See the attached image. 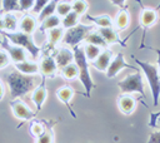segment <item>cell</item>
<instances>
[{"label": "cell", "instance_id": "6da1fadb", "mask_svg": "<svg viewBox=\"0 0 160 143\" xmlns=\"http://www.w3.org/2000/svg\"><path fill=\"white\" fill-rule=\"evenodd\" d=\"M5 80L10 88V95L12 100L26 95L35 88V77L21 74L18 70L6 74Z\"/></svg>", "mask_w": 160, "mask_h": 143}, {"label": "cell", "instance_id": "7a4b0ae2", "mask_svg": "<svg viewBox=\"0 0 160 143\" xmlns=\"http://www.w3.org/2000/svg\"><path fill=\"white\" fill-rule=\"evenodd\" d=\"M72 53H74V61H75V64L78 65V69H79L78 78L81 82V84L84 85V88H85L86 97H90L91 95V90L95 88V84H94V82L91 79V75H90L89 61L85 58L82 46H79V45L74 46L72 48Z\"/></svg>", "mask_w": 160, "mask_h": 143}, {"label": "cell", "instance_id": "3957f363", "mask_svg": "<svg viewBox=\"0 0 160 143\" xmlns=\"http://www.w3.org/2000/svg\"><path fill=\"white\" fill-rule=\"evenodd\" d=\"M135 61L140 66V69L142 70V73L145 74L146 80H148V84H149L150 90H151V94H152L154 107H158L159 105V94H160L159 66H158V64L142 61V60H139V59H135Z\"/></svg>", "mask_w": 160, "mask_h": 143}, {"label": "cell", "instance_id": "277c9868", "mask_svg": "<svg viewBox=\"0 0 160 143\" xmlns=\"http://www.w3.org/2000/svg\"><path fill=\"white\" fill-rule=\"evenodd\" d=\"M0 34L4 38H6L11 44L24 48L26 51L30 53V55L32 58H38V55L41 51V49L35 44V41L30 34H26L22 31H12L11 33V31H5V30H0Z\"/></svg>", "mask_w": 160, "mask_h": 143}, {"label": "cell", "instance_id": "5b68a950", "mask_svg": "<svg viewBox=\"0 0 160 143\" xmlns=\"http://www.w3.org/2000/svg\"><path fill=\"white\" fill-rule=\"evenodd\" d=\"M92 29H94L92 25H85V24H78V25H75L74 28L68 29V30L64 33L62 38H61L64 45L71 46V48L79 45V44L85 39V36H86L89 33L92 31Z\"/></svg>", "mask_w": 160, "mask_h": 143}, {"label": "cell", "instance_id": "8992f818", "mask_svg": "<svg viewBox=\"0 0 160 143\" xmlns=\"http://www.w3.org/2000/svg\"><path fill=\"white\" fill-rule=\"evenodd\" d=\"M118 87L122 94L140 93L144 97V80L140 70L134 74H129L122 80L118 82Z\"/></svg>", "mask_w": 160, "mask_h": 143}, {"label": "cell", "instance_id": "52a82bcc", "mask_svg": "<svg viewBox=\"0 0 160 143\" xmlns=\"http://www.w3.org/2000/svg\"><path fill=\"white\" fill-rule=\"evenodd\" d=\"M124 68H130V69H134L135 72H139V69H138L136 66L130 65V64H128V63L125 61V58H124V54H122V53H119L115 58L111 59V61H110L108 69L105 70L106 77H108V78H115Z\"/></svg>", "mask_w": 160, "mask_h": 143}, {"label": "cell", "instance_id": "ba28073f", "mask_svg": "<svg viewBox=\"0 0 160 143\" xmlns=\"http://www.w3.org/2000/svg\"><path fill=\"white\" fill-rule=\"evenodd\" d=\"M0 45L1 48L6 51V54L9 55L10 60H12V63H19V61H24L26 60V50L21 46L14 45L11 44L6 38L2 36V40H0Z\"/></svg>", "mask_w": 160, "mask_h": 143}, {"label": "cell", "instance_id": "9c48e42d", "mask_svg": "<svg viewBox=\"0 0 160 143\" xmlns=\"http://www.w3.org/2000/svg\"><path fill=\"white\" fill-rule=\"evenodd\" d=\"M10 107H11V110H12V114L20 119V120H29L31 118L35 117L36 112H32L24 102L21 100H10Z\"/></svg>", "mask_w": 160, "mask_h": 143}, {"label": "cell", "instance_id": "30bf717a", "mask_svg": "<svg viewBox=\"0 0 160 143\" xmlns=\"http://www.w3.org/2000/svg\"><path fill=\"white\" fill-rule=\"evenodd\" d=\"M39 70L42 73L44 77L54 78L56 75V70H58V66H56V63H55L54 56L45 55L40 60V63H39Z\"/></svg>", "mask_w": 160, "mask_h": 143}, {"label": "cell", "instance_id": "8fae6325", "mask_svg": "<svg viewBox=\"0 0 160 143\" xmlns=\"http://www.w3.org/2000/svg\"><path fill=\"white\" fill-rule=\"evenodd\" d=\"M54 59H55L58 69H62L65 65H68L71 61H74V53H72L71 49H69L66 46H62V48H60L58 50V53H56Z\"/></svg>", "mask_w": 160, "mask_h": 143}, {"label": "cell", "instance_id": "7c38bea8", "mask_svg": "<svg viewBox=\"0 0 160 143\" xmlns=\"http://www.w3.org/2000/svg\"><path fill=\"white\" fill-rule=\"evenodd\" d=\"M111 59H112V51L109 49H105L98 55V58L95 60H92L90 63H91V66H94L95 69H98L100 72H105L108 69Z\"/></svg>", "mask_w": 160, "mask_h": 143}, {"label": "cell", "instance_id": "4fadbf2b", "mask_svg": "<svg viewBox=\"0 0 160 143\" xmlns=\"http://www.w3.org/2000/svg\"><path fill=\"white\" fill-rule=\"evenodd\" d=\"M136 100L130 94H121L118 98V108L124 114H131L135 110Z\"/></svg>", "mask_w": 160, "mask_h": 143}, {"label": "cell", "instance_id": "5bb4252c", "mask_svg": "<svg viewBox=\"0 0 160 143\" xmlns=\"http://www.w3.org/2000/svg\"><path fill=\"white\" fill-rule=\"evenodd\" d=\"M15 69L25 75H35L38 74L39 70V64L36 61H29V60H24V61H19V63H14Z\"/></svg>", "mask_w": 160, "mask_h": 143}, {"label": "cell", "instance_id": "9a60e30c", "mask_svg": "<svg viewBox=\"0 0 160 143\" xmlns=\"http://www.w3.org/2000/svg\"><path fill=\"white\" fill-rule=\"evenodd\" d=\"M46 97H48V92H46V88H45V84L41 83L39 87L34 88L32 89V94H31V100L34 102V104L36 105V110L39 112L44 104V102L46 100Z\"/></svg>", "mask_w": 160, "mask_h": 143}, {"label": "cell", "instance_id": "2e32d148", "mask_svg": "<svg viewBox=\"0 0 160 143\" xmlns=\"http://www.w3.org/2000/svg\"><path fill=\"white\" fill-rule=\"evenodd\" d=\"M96 31L101 35V38L106 41L108 45L109 44H116V43L118 44H121V41H120V39H119V36H118V34H116V31H115V29L112 26L99 28Z\"/></svg>", "mask_w": 160, "mask_h": 143}, {"label": "cell", "instance_id": "e0dca14e", "mask_svg": "<svg viewBox=\"0 0 160 143\" xmlns=\"http://www.w3.org/2000/svg\"><path fill=\"white\" fill-rule=\"evenodd\" d=\"M36 19L31 15H24L21 18V20L19 21V29L20 31L22 33H26V34H32L36 29Z\"/></svg>", "mask_w": 160, "mask_h": 143}, {"label": "cell", "instance_id": "ac0fdd59", "mask_svg": "<svg viewBox=\"0 0 160 143\" xmlns=\"http://www.w3.org/2000/svg\"><path fill=\"white\" fill-rule=\"evenodd\" d=\"M156 11L152 9H145L142 10L141 15H140V24L145 28H150L156 23Z\"/></svg>", "mask_w": 160, "mask_h": 143}, {"label": "cell", "instance_id": "d6986e66", "mask_svg": "<svg viewBox=\"0 0 160 143\" xmlns=\"http://www.w3.org/2000/svg\"><path fill=\"white\" fill-rule=\"evenodd\" d=\"M64 29L61 28V26H56V28H54V29H50V30H48V44H49V48H54L60 40H61V38H62V35H64Z\"/></svg>", "mask_w": 160, "mask_h": 143}, {"label": "cell", "instance_id": "ffe728a7", "mask_svg": "<svg viewBox=\"0 0 160 143\" xmlns=\"http://www.w3.org/2000/svg\"><path fill=\"white\" fill-rule=\"evenodd\" d=\"M84 41H85L86 44H92V45L100 46L101 49H102V48H104V49H105V48H108L106 41L101 38V35H100L98 31H91V33H89V34L85 36Z\"/></svg>", "mask_w": 160, "mask_h": 143}, {"label": "cell", "instance_id": "44dd1931", "mask_svg": "<svg viewBox=\"0 0 160 143\" xmlns=\"http://www.w3.org/2000/svg\"><path fill=\"white\" fill-rule=\"evenodd\" d=\"M4 20V30L8 31H16V29L19 28V21L16 19V16L11 13H5V15L2 16Z\"/></svg>", "mask_w": 160, "mask_h": 143}, {"label": "cell", "instance_id": "7402d4cb", "mask_svg": "<svg viewBox=\"0 0 160 143\" xmlns=\"http://www.w3.org/2000/svg\"><path fill=\"white\" fill-rule=\"evenodd\" d=\"M60 24H61V18L54 14V15H51V16H49V18H46L41 21L40 30H42V31L44 30H50V29H54L56 26H60Z\"/></svg>", "mask_w": 160, "mask_h": 143}, {"label": "cell", "instance_id": "603a6c76", "mask_svg": "<svg viewBox=\"0 0 160 143\" xmlns=\"http://www.w3.org/2000/svg\"><path fill=\"white\" fill-rule=\"evenodd\" d=\"M82 50H84V54H85V58L88 61H92L98 58V55L101 53V48L100 46H96V45H92V44H85L82 46Z\"/></svg>", "mask_w": 160, "mask_h": 143}, {"label": "cell", "instance_id": "cb8c5ba5", "mask_svg": "<svg viewBox=\"0 0 160 143\" xmlns=\"http://www.w3.org/2000/svg\"><path fill=\"white\" fill-rule=\"evenodd\" d=\"M60 70H61L62 77H64L65 79H68V80L75 79V78H78V75H79V69H78V65L75 64V61H71L70 64L65 65V66H64L62 69H60Z\"/></svg>", "mask_w": 160, "mask_h": 143}, {"label": "cell", "instance_id": "d4e9b609", "mask_svg": "<svg viewBox=\"0 0 160 143\" xmlns=\"http://www.w3.org/2000/svg\"><path fill=\"white\" fill-rule=\"evenodd\" d=\"M58 1H59V0H50V1H49V3L42 8V10L38 14V19H39V21H42L44 19H46V18H49V16L54 15Z\"/></svg>", "mask_w": 160, "mask_h": 143}, {"label": "cell", "instance_id": "484cf974", "mask_svg": "<svg viewBox=\"0 0 160 143\" xmlns=\"http://www.w3.org/2000/svg\"><path fill=\"white\" fill-rule=\"evenodd\" d=\"M112 23L115 24V26H116L118 30H124V29H126V26L129 25V14H128V11L120 10V11L116 14V18H115V20H114Z\"/></svg>", "mask_w": 160, "mask_h": 143}, {"label": "cell", "instance_id": "4316f807", "mask_svg": "<svg viewBox=\"0 0 160 143\" xmlns=\"http://www.w3.org/2000/svg\"><path fill=\"white\" fill-rule=\"evenodd\" d=\"M74 95V89L70 87H60L56 90V97L60 102H62L64 104H69V100L72 98Z\"/></svg>", "mask_w": 160, "mask_h": 143}, {"label": "cell", "instance_id": "83f0119b", "mask_svg": "<svg viewBox=\"0 0 160 143\" xmlns=\"http://www.w3.org/2000/svg\"><path fill=\"white\" fill-rule=\"evenodd\" d=\"M78 24H79V15L76 13H74L72 10L68 15H65L61 20V28L62 29H70Z\"/></svg>", "mask_w": 160, "mask_h": 143}, {"label": "cell", "instance_id": "f1b7e54d", "mask_svg": "<svg viewBox=\"0 0 160 143\" xmlns=\"http://www.w3.org/2000/svg\"><path fill=\"white\" fill-rule=\"evenodd\" d=\"M88 18L99 28H108V26H112V20L109 15H100V16H90L88 15Z\"/></svg>", "mask_w": 160, "mask_h": 143}, {"label": "cell", "instance_id": "f546056e", "mask_svg": "<svg viewBox=\"0 0 160 143\" xmlns=\"http://www.w3.org/2000/svg\"><path fill=\"white\" fill-rule=\"evenodd\" d=\"M71 11V4L65 1V0H59L58 4H56V8H55V13L60 18H64L65 15H68L69 13Z\"/></svg>", "mask_w": 160, "mask_h": 143}, {"label": "cell", "instance_id": "4dcf8cb0", "mask_svg": "<svg viewBox=\"0 0 160 143\" xmlns=\"http://www.w3.org/2000/svg\"><path fill=\"white\" fill-rule=\"evenodd\" d=\"M71 10L76 13L79 16H81L88 10V3L85 0H74L71 4Z\"/></svg>", "mask_w": 160, "mask_h": 143}, {"label": "cell", "instance_id": "1f68e13d", "mask_svg": "<svg viewBox=\"0 0 160 143\" xmlns=\"http://www.w3.org/2000/svg\"><path fill=\"white\" fill-rule=\"evenodd\" d=\"M2 13H11V11H19V1L18 0H2L1 5Z\"/></svg>", "mask_w": 160, "mask_h": 143}, {"label": "cell", "instance_id": "d6a6232c", "mask_svg": "<svg viewBox=\"0 0 160 143\" xmlns=\"http://www.w3.org/2000/svg\"><path fill=\"white\" fill-rule=\"evenodd\" d=\"M54 140V135L51 130H44L41 135L38 137L36 143H52Z\"/></svg>", "mask_w": 160, "mask_h": 143}, {"label": "cell", "instance_id": "836d02e7", "mask_svg": "<svg viewBox=\"0 0 160 143\" xmlns=\"http://www.w3.org/2000/svg\"><path fill=\"white\" fill-rule=\"evenodd\" d=\"M49 1H50V0H35V1H34V6H32V13L38 15V14L42 10V8H44Z\"/></svg>", "mask_w": 160, "mask_h": 143}, {"label": "cell", "instance_id": "e575fe53", "mask_svg": "<svg viewBox=\"0 0 160 143\" xmlns=\"http://www.w3.org/2000/svg\"><path fill=\"white\" fill-rule=\"evenodd\" d=\"M42 132H44V127H42L41 123H34V124L30 127V133H31L32 135H35V137L41 135Z\"/></svg>", "mask_w": 160, "mask_h": 143}, {"label": "cell", "instance_id": "d590c367", "mask_svg": "<svg viewBox=\"0 0 160 143\" xmlns=\"http://www.w3.org/2000/svg\"><path fill=\"white\" fill-rule=\"evenodd\" d=\"M10 64V58L5 50H0V69H4Z\"/></svg>", "mask_w": 160, "mask_h": 143}, {"label": "cell", "instance_id": "8d00e7d4", "mask_svg": "<svg viewBox=\"0 0 160 143\" xmlns=\"http://www.w3.org/2000/svg\"><path fill=\"white\" fill-rule=\"evenodd\" d=\"M18 1H19V8H20V10L26 11V10L32 9L35 0H18Z\"/></svg>", "mask_w": 160, "mask_h": 143}, {"label": "cell", "instance_id": "74e56055", "mask_svg": "<svg viewBox=\"0 0 160 143\" xmlns=\"http://www.w3.org/2000/svg\"><path fill=\"white\" fill-rule=\"evenodd\" d=\"M110 1H111L114 5L120 6V8H121V6H124V5H125V3H126V0H110Z\"/></svg>", "mask_w": 160, "mask_h": 143}, {"label": "cell", "instance_id": "f35d334b", "mask_svg": "<svg viewBox=\"0 0 160 143\" xmlns=\"http://www.w3.org/2000/svg\"><path fill=\"white\" fill-rule=\"evenodd\" d=\"M4 94H5V90H4V87H2V84L0 82V100L4 98Z\"/></svg>", "mask_w": 160, "mask_h": 143}, {"label": "cell", "instance_id": "ab89813d", "mask_svg": "<svg viewBox=\"0 0 160 143\" xmlns=\"http://www.w3.org/2000/svg\"><path fill=\"white\" fill-rule=\"evenodd\" d=\"M0 30H4V20L1 15H0Z\"/></svg>", "mask_w": 160, "mask_h": 143}]
</instances>
